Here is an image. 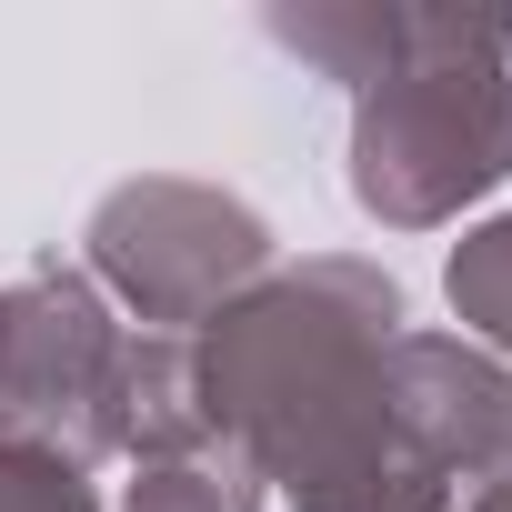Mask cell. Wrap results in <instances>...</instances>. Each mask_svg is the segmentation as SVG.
I'll list each match as a JSON object with an SVG mask.
<instances>
[{"label": "cell", "mask_w": 512, "mask_h": 512, "mask_svg": "<svg viewBox=\"0 0 512 512\" xmlns=\"http://www.w3.org/2000/svg\"><path fill=\"white\" fill-rule=\"evenodd\" d=\"M402 282L352 251L272 262L191 352V402L292 512H452L462 492L392 422Z\"/></svg>", "instance_id": "1"}, {"label": "cell", "mask_w": 512, "mask_h": 512, "mask_svg": "<svg viewBox=\"0 0 512 512\" xmlns=\"http://www.w3.org/2000/svg\"><path fill=\"white\" fill-rule=\"evenodd\" d=\"M512 181V11H452L432 61L352 91V201L382 231H442Z\"/></svg>", "instance_id": "2"}, {"label": "cell", "mask_w": 512, "mask_h": 512, "mask_svg": "<svg viewBox=\"0 0 512 512\" xmlns=\"http://www.w3.org/2000/svg\"><path fill=\"white\" fill-rule=\"evenodd\" d=\"M81 241H91L81 272L101 282V302L131 312L141 332H171V342H191L211 312H231L251 282L272 272V221L241 191L171 181V171L101 191Z\"/></svg>", "instance_id": "3"}, {"label": "cell", "mask_w": 512, "mask_h": 512, "mask_svg": "<svg viewBox=\"0 0 512 512\" xmlns=\"http://www.w3.org/2000/svg\"><path fill=\"white\" fill-rule=\"evenodd\" d=\"M131 422V322L81 262H31L0 292V442H41L61 462H121Z\"/></svg>", "instance_id": "4"}, {"label": "cell", "mask_w": 512, "mask_h": 512, "mask_svg": "<svg viewBox=\"0 0 512 512\" xmlns=\"http://www.w3.org/2000/svg\"><path fill=\"white\" fill-rule=\"evenodd\" d=\"M392 422L422 442V462L452 492L512 482V362H492L462 332H412L392 342Z\"/></svg>", "instance_id": "5"}, {"label": "cell", "mask_w": 512, "mask_h": 512, "mask_svg": "<svg viewBox=\"0 0 512 512\" xmlns=\"http://www.w3.org/2000/svg\"><path fill=\"white\" fill-rule=\"evenodd\" d=\"M262 31H272L292 61H312L322 81L372 91L382 71L432 61V51L452 41V0H302V11H272Z\"/></svg>", "instance_id": "6"}, {"label": "cell", "mask_w": 512, "mask_h": 512, "mask_svg": "<svg viewBox=\"0 0 512 512\" xmlns=\"http://www.w3.org/2000/svg\"><path fill=\"white\" fill-rule=\"evenodd\" d=\"M262 472L231 442H181V452H141L121 482V512H262Z\"/></svg>", "instance_id": "7"}, {"label": "cell", "mask_w": 512, "mask_h": 512, "mask_svg": "<svg viewBox=\"0 0 512 512\" xmlns=\"http://www.w3.org/2000/svg\"><path fill=\"white\" fill-rule=\"evenodd\" d=\"M442 302L462 322V342H482L492 362H512V211L472 221L442 262Z\"/></svg>", "instance_id": "8"}, {"label": "cell", "mask_w": 512, "mask_h": 512, "mask_svg": "<svg viewBox=\"0 0 512 512\" xmlns=\"http://www.w3.org/2000/svg\"><path fill=\"white\" fill-rule=\"evenodd\" d=\"M0 512H101L91 472L41 452V442H0Z\"/></svg>", "instance_id": "9"}, {"label": "cell", "mask_w": 512, "mask_h": 512, "mask_svg": "<svg viewBox=\"0 0 512 512\" xmlns=\"http://www.w3.org/2000/svg\"><path fill=\"white\" fill-rule=\"evenodd\" d=\"M472 512H512V482H482V492H472Z\"/></svg>", "instance_id": "10"}]
</instances>
